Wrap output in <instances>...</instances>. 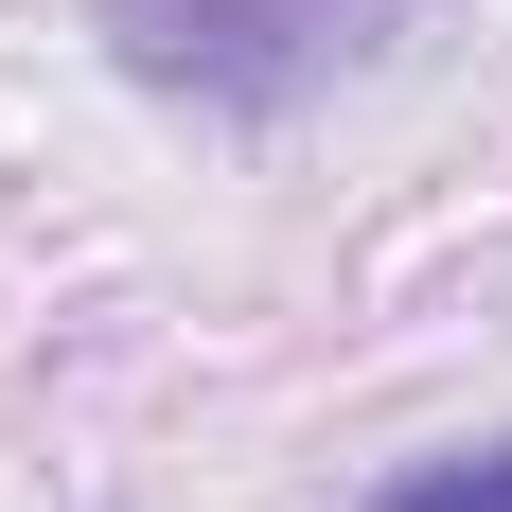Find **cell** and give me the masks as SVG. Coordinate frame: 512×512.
Masks as SVG:
<instances>
[{
  "instance_id": "cell-2",
  "label": "cell",
  "mask_w": 512,
  "mask_h": 512,
  "mask_svg": "<svg viewBox=\"0 0 512 512\" xmlns=\"http://www.w3.org/2000/svg\"><path fill=\"white\" fill-rule=\"evenodd\" d=\"M371 512H512V442H442V460H389Z\"/></svg>"
},
{
  "instance_id": "cell-1",
  "label": "cell",
  "mask_w": 512,
  "mask_h": 512,
  "mask_svg": "<svg viewBox=\"0 0 512 512\" xmlns=\"http://www.w3.org/2000/svg\"><path fill=\"white\" fill-rule=\"evenodd\" d=\"M424 0H89V36L124 89L159 106H212V124H283V106H318L336 71H371V53L407 36Z\"/></svg>"
}]
</instances>
